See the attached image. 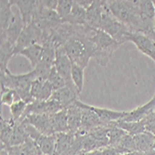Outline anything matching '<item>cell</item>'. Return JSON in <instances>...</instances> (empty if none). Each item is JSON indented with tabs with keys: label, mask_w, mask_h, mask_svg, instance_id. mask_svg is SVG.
<instances>
[{
	"label": "cell",
	"mask_w": 155,
	"mask_h": 155,
	"mask_svg": "<svg viewBox=\"0 0 155 155\" xmlns=\"http://www.w3.org/2000/svg\"><path fill=\"white\" fill-rule=\"evenodd\" d=\"M87 49L90 58L95 59L101 67H107L111 55L122 45L101 29L88 28L84 35L76 37Z\"/></svg>",
	"instance_id": "cell-1"
},
{
	"label": "cell",
	"mask_w": 155,
	"mask_h": 155,
	"mask_svg": "<svg viewBox=\"0 0 155 155\" xmlns=\"http://www.w3.org/2000/svg\"><path fill=\"white\" fill-rule=\"evenodd\" d=\"M106 3L114 17L124 24L131 32L142 34V24L137 10L136 0H108Z\"/></svg>",
	"instance_id": "cell-2"
},
{
	"label": "cell",
	"mask_w": 155,
	"mask_h": 155,
	"mask_svg": "<svg viewBox=\"0 0 155 155\" xmlns=\"http://www.w3.org/2000/svg\"><path fill=\"white\" fill-rule=\"evenodd\" d=\"M36 79V75L34 70L27 74H13L9 70L1 73V86L15 90L21 100L26 103H31L34 101L31 96L32 83Z\"/></svg>",
	"instance_id": "cell-3"
},
{
	"label": "cell",
	"mask_w": 155,
	"mask_h": 155,
	"mask_svg": "<svg viewBox=\"0 0 155 155\" xmlns=\"http://www.w3.org/2000/svg\"><path fill=\"white\" fill-rule=\"evenodd\" d=\"M100 29L107 33L114 40H116L121 45L125 43V35L128 32H131L124 24L119 21L114 15L110 13L107 7L106 1H104L103 12Z\"/></svg>",
	"instance_id": "cell-4"
},
{
	"label": "cell",
	"mask_w": 155,
	"mask_h": 155,
	"mask_svg": "<svg viewBox=\"0 0 155 155\" xmlns=\"http://www.w3.org/2000/svg\"><path fill=\"white\" fill-rule=\"evenodd\" d=\"M137 10L142 24V34L155 40L154 36V19L155 7L150 0H136Z\"/></svg>",
	"instance_id": "cell-5"
},
{
	"label": "cell",
	"mask_w": 155,
	"mask_h": 155,
	"mask_svg": "<svg viewBox=\"0 0 155 155\" xmlns=\"http://www.w3.org/2000/svg\"><path fill=\"white\" fill-rule=\"evenodd\" d=\"M63 48L73 63H75L84 69L87 67L91 58L80 40L77 38L69 39L63 45Z\"/></svg>",
	"instance_id": "cell-6"
},
{
	"label": "cell",
	"mask_w": 155,
	"mask_h": 155,
	"mask_svg": "<svg viewBox=\"0 0 155 155\" xmlns=\"http://www.w3.org/2000/svg\"><path fill=\"white\" fill-rule=\"evenodd\" d=\"M42 39H43V31L36 24L32 22L29 25L25 26L15 45L14 56L18 55L22 49L32 45H42Z\"/></svg>",
	"instance_id": "cell-7"
},
{
	"label": "cell",
	"mask_w": 155,
	"mask_h": 155,
	"mask_svg": "<svg viewBox=\"0 0 155 155\" xmlns=\"http://www.w3.org/2000/svg\"><path fill=\"white\" fill-rule=\"evenodd\" d=\"M54 66L58 73L61 74V76L66 82V86L76 89L72 80V61L67 56L63 46L56 48V58Z\"/></svg>",
	"instance_id": "cell-8"
},
{
	"label": "cell",
	"mask_w": 155,
	"mask_h": 155,
	"mask_svg": "<svg viewBox=\"0 0 155 155\" xmlns=\"http://www.w3.org/2000/svg\"><path fill=\"white\" fill-rule=\"evenodd\" d=\"M125 42H132L137 48L155 62V40L141 33L128 32Z\"/></svg>",
	"instance_id": "cell-9"
},
{
	"label": "cell",
	"mask_w": 155,
	"mask_h": 155,
	"mask_svg": "<svg viewBox=\"0 0 155 155\" xmlns=\"http://www.w3.org/2000/svg\"><path fill=\"white\" fill-rule=\"evenodd\" d=\"M52 115L48 114H29L25 117L23 121L32 124L42 134L44 135H54L52 126Z\"/></svg>",
	"instance_id": "cell-10"
},
{
	"label": "cell",
	"mask_w": 155,
	"mask_h": 155,
	"mask_svg": "<svg viewBox=\"0 0 155 155\" xmlns=\"http://www.w3.org/2000/svg\"><path fill=\"white\" fill-rule=\"evenodd\" d=\"M75 104L82 108H86V109H89V110H93L95 114H97L98 115V117L106 123L117 122V121L124 118L128 114V111H119V110H110V109H106V108H98V107L91 106V105L82 102L80 100H78L75 102Z\"/></svg>",
	"instance_id": "cell-11"
},
{
	"label": "cell",
	"mask_w": 155,
	"mask_h": 155,
	"mask_svg": "<svg viewBox=\"0 0 155 155\" xmlns=\"http://www.w3.org/2000/svg\"><path fill=\"white\" fill-rule=\"evenodd\" d=\"M79 95L80 94L76 89L66 86L59 90L54 91L49 100L57 101L64 109H68L75 104V102L79 100Z\"/></svg>",
	"instance_id": "cell-12"
},
{
	"label": "cell",
	"mask_w": 155,
	"mask_h": 155,
	"mask_svg": "<svg viewBox=\"0 0 155 155\" xmlns=\"http://www.w3.org/2000/svg\"><path fill=\"white\" fill-rule=\"evenodd\" d=\"M24 27H25V24L21 19V14L19 12L14 13L13 17L10 21V23L8 27L7 28V30L4 32H1V37L8 39L13 45H16L21 32L24 29Z\"/></svg>",
	"instance_id": "cell-13"
},
{
	"label": "cell",
	"mask_w": 155,
	"mask_h": 155,
	"mask_svg": "<svg viewBox=\"0 0 155 155\" xmlns=\"http://www.w3.org/2000/svg\"><path fill=\"white\" fill-rule=\"evenodd\" d=\"M103 0H93L91 6L87 9L86 25L92 29H100L103 12Z\"/></svg>",
	"instance_id": "cell-14"
},
{
	"label": "cell",
	"mask_w": 155,
	"mask_h": 155,
	"mask_svg": "<svg viewBox=\"0 0 155 155\" xmlns=\"http://www.w3.org/2000/svg\"><path fill=\"white\" fill-rule=\"evenodd\" d=\"M75 137L76 133L73 132L56 134V149L54 155H71Z\"/></svg>",
	"instance_id": "cell-15"
},
{
	"label": "cell",
	"mask_w": 155,
	"mask_h": 155,
	"mask_svg": "<svg viewBox=\"0 0 155 155\" xmlns=\"http://www.w3.org/2000/svg\"><path fill=\"white\" fill-rule=\"evenodd\" d=\"M13 6H17L19 8V13L25 26L33 22L35 10H36V1L35 0H11Z\"/></svg>",
	"instance_id": "cell-16"
},
{
	"label": "cell",
	"mask_w": 155,
	"mask_h": 155,
	"mask_svg": "<svg viewBox=\"0 0 155 155\" xmlns=\"http://www.w3.org/2000/svg\"><path fill=\"white\" fill-rule=\"evenodd\" d=\"M154 107H155V97H153L146 104L128 111L127 115L121 120L125 122H137V121L144 120L147 117V115L154 109Z\"/></svg>",
	"instance_id": "cell-17"
},
{
	"label": "cell",
	"mask_w": 155,
	"mask_h": 155,
	"mask_svg": "<svg viewBox=\"0 0 155 155\" xmlns=\"http://www.w3.org/2000/svg\"><path fill=\"white\" fill-rule=\"evenodd\" d=\"M133 139L136 147V151L148 153L153 150L155 136H153L151 133L145 131L144 133L133 136Z\"/></svg>",
	"instance_id": "cell-18"
},
{
	"label": "cell",
	"mask_w": 155,
	"mask_h": 155,
	"mask_svg": "<svg viewBox=\"0 0 155 155\" xmlns=\"http://www.w3.org/2000/svg\"><path fill=\"white\" fill-rule=\"evenodd\" d=\"M15 124L16 121H14L12 118L7 120L1 116V119H0V141H1V148L10 147L11 137Z\"/></svg>",
	"instance_id": "cell-19"
},
{
	"label": "cell",
	"mask_w": 155,
	"mask_h": 155,
	"mask_svg": "<svg viewBox=\"0 0 155 155\" xmlns=\"http://www.w3.org/2000/svg\"><path fill=\"white\" fill-rule=\"evenodd\" d=\"M43 52H44L43 46L40 44H35L22 49L18 55L24 56V57L30 61L32 68L35 69L40 63L42 60V56H43Z\"/></svg>",
	"instance_id": "cell-20"
},
{
	"label": "cell",
	"mask_w": 155,
	"mask_h": 155,
	"mask_svg": "<svg viewBox=\"0 0 155 155\" xmlns=\"http://www.w3.org/2000/svg\"><path fill=\"white\" fill-rule=\"evenodd\" d=\"M68 124H69V131L76 133L82 124V117L84 109L80 106L74 104L68 109Z\"/></svg>",
	"instance_id": "cell-21"
},
{
	"label": "cell",
	"mask_w": 155,
	"mask_h": 155,
	"mask_svg": "<svg viewBox=\"0 0 155 155\" xmlns=\"http://www.w3.org/2000/svg\"><path fill=\"white\" fill-rule=\"evenodd\" d=\"M86 16H87V9L83 8L81 5H79L77 1H74L71 13H70V15L65 20H63V21L72 25L84 26L86 25Z\"/></svg>",
	"instance_id": "cell-22"
},
{
	"label": "cell",
	"mask_w": 155,
	"mask_h": 155,
	"mask_svg": "<svg viewBox=\"0 0 155 155\" xmlns=\"http://www.w3.org/2000/svg\"><path fill=\"white\" fill-rule=\"evenodd\" d=\"M38 146L40 151L44 155H54L56 149V134L54 135H44L41 134L40 137L35 141Z\"/></svg>",
	"instance_id": "cell-23"
},
{
	"label": "cell",
	"mask_w": 155,
	"mask_h": 155,
	"mask_svg": "<svg viewBox=\"0 0 155 155\" xmlns=\"http://www.w3.org/2000/svg\"><path fill=\"white\" fill-rule=\"evenodd\" d=\"M52 126L54 134L66 133L69 131L68 124V110L63 109L52 115Z\"/></svg>",
	"instance_id": "cell-24"
},
{
	"label": "cell",
	"mask_w": 155,
	"mask_h": 155,
	"mask_svg": "<svg viewBox=\"0 0 155 155\" xmlns=\"http://www.w3.org/2000/svg\"><path fill=\"white\" fill-rule=\"evenodd\" d=\"M115 124L118 127L125 131L130 136H136L138 134L144 133L146 131L144 120L137 121V122H125V121L119 120L115 122Z\"/></svg>",
	"instance_id": "cell-25"
},
{
	"label": "cell",
	"mask_w": 155,
	"mask_h": 155,
	"mask_svg": "<svg viewBox=\"0 0 155 155\" xmlns=\"http://www.w3.org/2000/svg\"><path fill=\"white\" fill-rule=\"evenodd\" d=\"M12 3L11 0L8 1V0H1L0 1V21H1V32H4L7 30L10 21L13 17L14 12L12 11Z\"/></svg>",
	"instance_id": "cell-26"
},
{
	"label": "cell",
	"mask_w": 155,
	"mask_h": 155,
	"mask_svg": "<svg viewBox=\"0 0 155 155\" xmlns=\"http://www.w3.org/2000/svg\"><path fill=\"white\" fill-rule=\"evenodd\" d=\"M28 138H29V137H28L25 131L23 124L21 122H16V124L14 126L13 134L11 137L10 147L21 146L23 143H25V141Z\"/></svg>",
	"instance_id": "cell-27"
},
{
	"label": "cell",
	"mask_w": 155,
	"mask_h": 155,
	"mask_svg": "<svg viewBox=\"0 0 155 155\" xmlns=\"http://www.w3.org/2000/svg\"><path fill=\"white\" fill-rule=\"evenodd\" d=\"M114 148L120 155H124L129 152H134L136 151V147L134 143L133 136H130L128 134H126L121 140L120 142L117 143Z\"/></svg>",
	"instance_id": "cell-28"
},
{
	"label": "cell",
	"mask_w": 155,
	"mask_h": 155,
	"mask_svg": "<svg viewBox=\"0 0 155 155\" xmlns=\"http://www.w3.org/2000/svg\"><path fill=\"white\" fill-rule=\"evenodd\" d=\"M72 80L75 86L78 93L80 94L83 90L84 81V69L75 63L72 62Z\"/></svg>",
	"instance_id": "cell-29"
},
{
	"label": "cell",
	"mask_w": 155,
	"mask_h": 155,
	"mask_svg": "<svg viewBox=\"0 0 155 155\" xmlns=\"http://www.w3.org/2000/svg\"><path fill=\"white\" fill-rule=\"evenodd\" d=\"M127 134L125 131L121 129L116 125L115 122L112 124L110 127L108 129V139H109V146L114 147L117 143L120 142V140Z\"/></svg>",
	"instance_id": "cell-30"
},
{
	"label": "cell",
	"mask_w": 155,
	"mask_h": 155,
	"mask_svg": "<svg viewBox=\"0 0 155 155\" xmlns=\"http://www.w3.org/2000/svg\"><path fill=\"white\" fill-rule=\"evenodd\" d=\"M20 100L21 97L15 90L1 86V104L10 107Z\"/></svg>",
	"instance_id": "cell-31"
},
{
	"label": "cell",
	"mask_w": 155,
	"mask_h": 155,
	"mask_svg": "<svg viewBox=\"0 0 155 155\" xmlns=\"http://www.w3.org/2000/svg\"><path fill=\"white\" fill-rule=\"evenodd\" d=\"M27 106H28V103H26L22 100H20V101H16L15 103H13L9 107L11 118L16 122L21 121L23 117V114L27 109Z\"/></svg>",
	"instance_id": "cell-32"
},
{
	"label": "cell",
	"mask_w": 155,
	"mask_h": 155,
	"mask_svg": "<svg viewBox=\"0 0 155 155\" xmlns=\"http://www.w3.org/2000/svg\"><path fill=\"white\" fill-rule=\"evenodd\" d=\"M48 81L50 83V84L52 86L54 91L59 90L64 87H66V82L64 81V79L61 76V74L58 73V71L56 70L55 66L52 67L49 76L48 78Z\"/></svg>",
	"instance_id": "cell-33"
},
{
	"label": "cell",
	"mask_w": 155,
	"mask_h": 155,
	"mask_svg": "<svg viewBox=\"0 0 155 155\" xmlns=\"http://www.w3.org/2000/svg\"><path fill=\"white\" fill-rule=\"evenodd\" d=\"M73 5L74 0H59L56 11L62 20H65L71 13Z\"/></svg>",
	"instance_id": "cell-34"
},
{
	"label": "cell",
	"mask_w": 155,
	"mask_h": 155,
	"mask_svg": "<svg viewBox=\"0 0 155 155\" xmlns=\"http://www.w3.org/2000/svg\"><path fill=\"white\" fill-rule=\"evenodd\" d=\"M48 80H43V79H35L32 83L31 87V96L34 101H37L38 97L41 94V91L43 89V87L45 84V82Z\"/></svg>",
	"instance_id": "cell-35"
},
{
	"label": "cell",
	"mask_w": 155,
	"mask_h": 155,
	"mask_svg": "<svg viewBox=\"0 0 155 155\" xmlns=\"http://www.w3.org/2000/svg\"><path fill=\"white\" fill-rule=\"evenodd\" d=\"M40 1H41L42 6L44 8L48 9H51V10H56L59 0H40Z\"/></svg>",
	"instance_id": "cell-36"
},
{
	"label": "cell",
	"mask_w": 155,
	"mask_h": 155,
	"mask_svg": "<svg viewBox=\"0 0 155 155\" xmlns=\"http://www.w3.org/2000/svg\"><path fill=\"white\" fill-rule=\"evenodd\" d=\"M83 155H103V152H102V149H100V150H92L88 152H84L83 153Z\"/></svg>",
	"instance_id": "cell-37"
},
{
	"label": "cell",
	"mask_w": 155,
	"mask_h": 155,
	"mask_svg": "<svg viewBox=\"0 0 155 155\" xmlns=\"http://www.w3.org/2000/svg\"><path fill=\"white\" fill-rule=\"evenodd\" d=\"M0 155H10L8 149L6 148H1V152H0Z\"/></svg>",
	"instance_id": "cell-38"
},
{
	"label": "cell",
	"mask_w": 155,
	"mask_h": 155,
	"mask_svg": "<svg viewBox=\"0 0 155 155\" xmlns=\"http://www.w3.org/2000/svg\"><path fill=\"white\" fill-rule=\"evenodd\" d=\"M124 155H144V153L141 152H138V151H134V152H129V153H126Z\"/></svg>",
	"instance_id": "cell-39"
},
{
	"label": "cell",
	"mask_w": 155,
	"mask_h": 155,
	"mask_svg": "<svg viewBox=\"0 0 155 155\" xmlns=\"http://www.w3.org/2000/svg\"><path fill=\"white\" fill-rule=\"evenodd\" d=\"M152 2H153L154 7H155V0H152ZM154 36H155V19H154Z\"/></svg>",
	"instance_id": "cell-40"
},
{
	"label": "cell",
	"mask_w": 155,
	"mask_h": 155,
	"mask_svg": "<svg viewBox=\"0 0 155 155\" xmlns=\"http://www.w3.org/2000/svg\"><path fill=\"white\" fill-rule=\"evenodd\" d=\"M153 150H155V141H154V146H153Z\"/></svg>",
	"instance_id": "cell-41"
},
{
	"label": "cell",
	"mask_w": 155,
	"mask_h": 155,
	"mask_svg": "<svg viewBox=\"0 0 155 155\" xmlns=\"http://www.w3.org/2000/svg\"><path fill=\"white\" fill-rule=\"evenodd\" d=\"M153 97H155V94H154V96H153Z\"/></svg>",
	"instance_id": "cell-42"
},
{
	"label": "cell",
	"mask_w": 155,
	"mask_h": 155,
	"mask_svg": "<svg viewBox=\"0 0 155 155\" xmlns=\"http://www.w3.org/2000/svg\"><path fill=\"white\" fill-rule=\"evenodd\" d=\"M41 155H44V154H41Z\"/></svg>",
	"instance_id": "cell-43"
}]
</instances>
